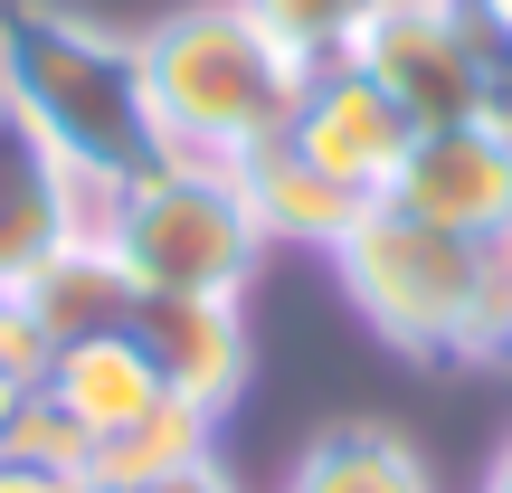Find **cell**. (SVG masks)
<instances>
[{
	"instance_id": "6da1fadb",
	"label": "cell",
	"mask_w": 512,
	"mask_h": 493,
	"mask_svg": "<svg viewBox=\"0 0 512 493\" xmlns=\"http://www.w3.org/2000/svg\"><path fill=\"white\" fill-rule=\"evenodd\" d=\"M304 76L313 67H294L256 29L247 0H190V10L143 29V105H152L162 162L247 171L266 143H285Z\"/></svg>"
},
{
	"instance_id": "7a4b0ae2",
	"label": "cell",
	"mask_w": 512,
	"mask_h": 493,
	"mask_svg": "<svg viewBox=\"0 0 512 493\" xmlns=\"http://www.w3.org/2000/svg\"><path fill=\"white\" fill-rule=\"evenodd\" d=\"M332 275H342L351 313L408 361H427V370L503 361V247L446 238V228L370 200L351 219V238L332 247Z\"/></svg>"
},
{
	"instance_id": "3957f363",
	"label": "cell",
	"mask_w": 512,
	"mask_h": 493,
	"mask_svg": "<svg viewBox=\"0 0 512 493\" xmlns=\"http://www.w3.org/2000/svg\"><path fill=\"white\" fill-rule=\"evenodd\" d=\"M0 95L95 190H114L143 162H162L152 105H143V38H124V29H95L76 10H48V0L0 10Z\"/></svg>"
},
{
	"instance_id": "277c9868",
	"label": "cell",
	"mask_w": 512,
	"mask_h": 493,
	"mask_svg": "<svg viewBox=\"0 0 512 493\" xmlns=\"http://www.w3.org/2000/svg\"><path fill=\"white\" fill-rule=\"evenodd\" d=\"M95 238L114 247L133 294H247L266 266L238 171H200V162H143L133 181H114Z\"/></svg>"
},
{
	"instance_id": "5b68a950",
	"label": "cell",
	"mask_w": 512,
	"mask_h": 493,
	"mask_svg": "<svg viewBox=\"0 0 512 493\" xmlns=\"http://www.w3.org/2000/svg\"><path fill=\"white\" fill-rule=\"evenodd\" d=\"M351 67L408 114V133L494 114V76H484L475 38H465V19L446 10V0H380V19L361 29Z\"/></svg>"
},
{
	"instance_id": "8992f818",
	"label": "cell",
	"mask_w": 512,
	"mask_h": 493,
	"mask_svg": "<svg viewBox=\"0 0 512 493\" xmlns=\"http://www.w3.org/2000/svg\"><path fill=\"white\" fill-rule=\"evenodd\" d=\"M389 209L446 228V238L512 247V133L494 114L408 133V162H399V181H389Z\"/></svg>"
},
{
	"instance_id": "52a82bcc",
	"label": "cell",
	"mask_w": 512,
	"mask_h": 493,
	"mask_svg": "<svg viewBox=\"0 0 512 493\" xmlns=\"http://www.w3.org/2000/svg\"><path fill=\"white\" fill-rule=\"evenodd\" d=\"M285 152L313 162L323 181H342L351 200H389V181H399V162H408V114L342 57V67L304 76L294 124H285Z\"/></svg>"
},
{
	"instance_id": "ba28073f",
	"label": "cell",
	"mask_w": 512,
	"mask_h": 493,
	"mask_svg": "<svg viewBox=\"0 0 512 493\" xmlns=\"http://www.w3.org/2000/svg\"><path fill=\"white\" fill-rule=\"evenodd\" d=\"M124 332L143 342V361L162 370L171 399L209 408V418H228L247 399V370H256L247 294H143Z\"/></svg>"
},
{
	"instance_id": "9c48e42d",
	"label": "cell",
	"mask_w": 512,
	"mask_h": 493,
	"mask_svg": "<svg viewBox=\"0 0 512 493\" xmlns=\"http://www.w3.org/2000/svg\"><path fill=\"white\" fill-rule=\"evenodd\" d=\"M95 219H105V190L76 162H57L48 133L0 95V285H19L67 238H95Z\"/></svg>"
},
{
	"instance_id": "30bf717a",
	"label": "cell",
	"mask_w": 512,
	"mask_h": 493,
	"mask_svg": "<svg viewBox=\"0 0 512 493\" xmlns=\"http://www.w3.org/2000/svg\"><path fill=\"white\" fill-rule=\"evenodd\" d=\"M38 399H48L57 418L95 446V437H114V427H133L152 399H171V389H162V370L143 361L133 332H86V342H57V351H48Z\"/></svg>"
},
{
	"instance_id": "8fae6325",
	"label": "cell",
	"mask_w": 512,
	"mask_h": 493,
	"mask_svg": "<svg viewBox=\"0 0 512 493\" xmlns=\"http://www.w3.org/2000/svg\"><path fill=\"white\" fill-rule=\"evenodd\" d=\"M10 294L38 313V332H48V342L124 332V323H133V304H143V294H133V275L114 266V247H105V238H67L57 256H38V266L19 275Z\"/></svg>"
},
{
	"instance_id": "7c38bea8",
	"label": "cell",
	"mask_w": 512,
	"mask_h": 493,
	"mask_svg": "<svg viewBox=\"0 0 512 493\" xmlns=\"http://www.w3.org/2000/svg\"><path fill=\"white\" fill-rule=\"evenodd\" d=\"M238 190H247L256 238H266V247H313V256H332V247L351 238V219L370 209V200H351L342 181H323L313 162H294L285 143L256 152V162L238 171Z\"/></svg>"
},
{
	"instance_id": "4fadbf2b",
	"label": "cell",
	"mask_w": 512,
	"mask_h": 493,
	"mask_svg": "<svg viewBox=\"0 0 512 493\" xmlns=\"http://www.w3.org/2000/svg\"><path fill=\"white\" fill-rule=\"evenodd\" d=\"M209 456H219V418L190 399H152L133 427L86 446V493H133V484H162V475L209 465Z\"/></svg>"
},
{
	"instance_id": "5bb4252c",
	"label": "cell",
	"mask_w": 512,
	"mask_h": 493,
	"mask_svg": "<svg viewBox=\"0 0 512 493\" xmlns=\"http://www.w3.org/2000/svg\"><path fill=\"white\" fill-rule=\"evenodd\" d=\"M285 493H437L427 456L399 437V427H370V418H342L294 456Z\"/></svg>"
},
{
	"instance_id": "9a60e30c",
	"label": "cell",
	"mask_w": 512,
	"mask_h": 493,
	"mask_svg": "<svg viewBox=\"0 0 512 493\" xmlns=\"http://www.w3.org/2000/svg\"><path fill=\"white\" fill-rule=\"evenodd\" d=\"M247 19L294 67H342V57L361 48V29L380 19V0H247Z\"/></svg>"
},
{
	"instance_id": "2e32d148",
	"label": "cell",
	"mask_w": 512,
	"mask_h": 493,
	"mask_svg": "<svg viewBox=\"0 0 512 493\" xmlns=\"http://www.w3.org/2000/svg\"><path fill=\"white\" fill-rule=\"evenodd\" d=\"M48 351H57V342L38 332V313L19 304L10 285H0V370H10L19 389H38V370H48Z\"/></svg>"
},
{
	"instance_id": "e0dca14e",
	"label": "cell",
	"mask_w": 512,
	"mask_h": 493,
	"mask_svg": "<svg viewBox=\"0 0 512 493\" xmlns=\"http://www.w3.org/2000/svg\"><path fill=\"white\" fill-rule=\"evenodd\" d=\"M0 493H86V475L38 465V456H10V446H0Z\"/></svg>"
},
{
	"instance_id": "ac0fdd59",
	"label": "cell",
	"mask_w": 512,
	"mask_h": 493,
	"mask_svg": "<svg viewBox=\"0 0 512 493\" xmlns=\"http://www.w3.org/2000/svg\"><path fill=\"white\" fill-rule=\"evenodd\" d=\"M133 493H238V475H228V465L209 456V465H181V475H162V484H133Z\"/></svg>"
},
{
	"instance_id": "d6986e66",
	"label": "cell",
	"mask_w": 512,
	"mask_h": 493,
	"mask_svg": "<svg viewBox=\"0 0 512 493\" xmlns=\"http://www.w3.org/2000/svg\"><path fill=\"white\" fill-rule=\"evenodd\" d=\"M494 10V29H503V76H494V124L512 133V0H484Z\"/></svg>"
},
{
	"instance_id": "ffe728a7",
	"label": "cell",
	"mask_w": 512,
	"mask_h": 493,
	"mask_svg": "<svg viewBox=\"0 0 512 493\" xmlns=\"http://www.w3.org/2000/svg\"><path fill=\"white\" fill-rule=\"evenodd\" d=\"M484 493H512V437L494 446V465H484Z\"/></svg>"
},
{
	"instance_id": "44dd1931",
	"label": "cell",
	"mask_w": 512,
	"mask_h": 493,
	"mask_svg": "<svg viewBox=\"0 0 512 493\" xmlns=\"http://www.w3.org/2000/svg\"><path fill=\"white\" fill-rule=\"evenodd\" d=\"M19 399H29V389H19L10 370H0V437H10V418H19Z\"/></svg>"
},
{
	"instance_id": "7402d4cb",
	"label": "cell",
	"mask_w": 512,
	"mask_h": 493,
	"mask_svg": "<svg viewBox=\"0 0 512 493\" xmlns=\"http://www.w3.org/2000/svg\"><path fill=\"white\" fill-rule=\"evenodd\" d=\"M503 361H512V247H503Z\"/></svg>"
}]
</instances>
